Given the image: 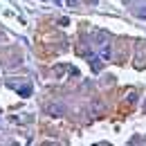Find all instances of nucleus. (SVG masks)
Segmentation results:
<instances>
[{
  "label": "nucleus",
  "mask_w": 146,
  "mask_h": 146,
  "mask_svg": "<svg viewBox=\"0 0 146 146\" xmlns=\"http://www.w3.org/2000/svg\"><path fill=\"white\" fill-rule=\"evenodd\" d=\"M47 112H50L52 117H61V115H63V108H61V106H50Z\"/></svg>",
  "instance_id": "nucleus-1"
},
{
  "label": "nucleus",
  "mask_w": 146,
  "mask_h": 146,
  "mask_svg": "<svg viewBox=\"0 0 146 146\" xmlns=\"http://www.w3.org/2000/svg\"><path fill=\"white\" fill-rule=\"evenodd\" d=\"M90 63H92V70H99V68H101V63H99V58H92Z\"/></svg>",
  "instance_id": "nucleus-2"
},
{
  "label": "nucleus",
  "mask_w": 146,
  "mask_h": 146,
  "mask_svg": "<svg viewBox=\"0 0 146 146\" xmlns=\"http://www.w3.org/2000/svg\"><path fill=\"white\" fill-rule=\"evenodd\" d=\"M76 2H79V0H68V5H70V7H74Z\"/></svg>",
  "instance_id": "nucleus-3"
}]
</instances>
